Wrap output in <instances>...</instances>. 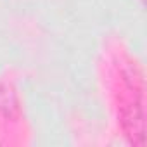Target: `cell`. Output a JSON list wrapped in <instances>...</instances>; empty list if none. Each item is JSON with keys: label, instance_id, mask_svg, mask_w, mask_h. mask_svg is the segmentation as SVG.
Returning a JSON list of instances; mask_svg holds the SVG:
<instances>
[{"label": "cell", "instance_id": "1", "mask_svg": "<svg viewBox=\"0 0 147 147\" xmlns=\"http://www.w3.org/2000/svg\"><path fill=\"white\" fill-rule=\"evenodd\" d=\"M119 118H121L123 131L128 137L130 144L137 147H144L145 145V114H144L142 102L140 100L125 102L121 106Z\"/></svg>", "mask_w": 147, "mask_h": 147}, {"label": "cell", "instance_id": "2", "mask_svg": "<svg viewBox=\"0 0 147 147\" xmlns=\"http://www.w3.org/2000/svg\"><path fill=\"white\" fill-rule=\"evenodd\" d=\"M0 114L5 119H12V121L21 116V104L16 87L7 80L0 82Z\"/></svg>", "mask_w": 147, "mask_h": 147}, {"label": "cell", "instance_id": "3", "mask_svg": "<svg viewBox=\"0 0 147 147\" xmlns=\"http://www.w3.org/2000/svg\"><path fill=\"white\" fill-rule=\"evenodd\" d=\"M123 78L128 83V87L133 88V92H137L138 95L142 94V90H144V80H142V75H140V71H138V67L135 64H130V66L123 67Z\"/></svg>", "mask_w": 147, "mask_h": 147}]
</instances>
